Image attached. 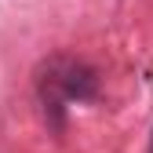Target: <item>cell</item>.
Wrapping results in <instances>:
<instances>
[{
    "mask_svg": "<svg viewBox=\"0 0 153 153\" xmlns=\"http://www.w3.org/2000/svg\"><path fill=\"white\" fill-rule=\"evenodd\" d=\"M146 153H153V131H149V149H146Z\"/></svg>",
    "mask_w": 153,
    "mask_h": 153,
    "instance_id": "obj_2",
    "label": "cell"
},
{
    "mask_svg": "<svg viewBox=\"0 0 153 153\" xmlns=\"http://www.w3.org/2000/svg\"><path fill=\"white\" fill-rule=\"evenodd\" d=\"M99 95V73L80 59L55 55L36 69V99L51 135L66 131V102H91Z\"/></svg>",
    "mask_w": 153,
    "mask_h": 153,
    "instance_id": "obj_1",
    "label": "cell"
}]
</instances>
